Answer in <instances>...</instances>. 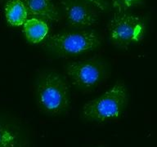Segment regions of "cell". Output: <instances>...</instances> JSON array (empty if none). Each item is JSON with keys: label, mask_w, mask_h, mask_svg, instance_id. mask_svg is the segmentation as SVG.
<instances>
[{"label": "cell", "mask_w": 157, "mask_h": 147, "mask_svg": "<svg viewBox=\"0 0 157 147\" xmlns=\"http://www.w3.org/2000/svg\"><path fill=\"white\" fill-rule=\"evenodd\" d=\"M66 72L73 85L80 89H91L104 78L105 68L101 61L89 59L69 62Z\"/></svg>", "instance_id": "5b68a950"}, {"label": "cell", "mask_w": 157, "mask_h": 147, "mask_svg": "<svg viewBox=\"0 0 157 147\" xmlns=\"http://www.w3.org/2000/svg\"><path fill=\"white\" fill-rule=\"evenodd\" d=\"M37 101L44 112L61 115L70 105V92L63 77L55 71H47L39 78L36 90Z\"/></svg>", "instance_id": "6da1fadb"}, {"label": "cell", "mask_w": 157, "mask_h": 147, "mask_svg": "<svg viewBox=\"0 0 157 147\" xmlns=\"http://www.w3.org/2000/svg\"><path fill=\"white\" fill-rule=\"evenodd\" d=\"M23 25L25 35L32 43H38L43 41L48 32L46 22L35 17L27 20Z\"/></svg>", "instance_id": "9c48e42d"}, {"label": "cell", "mask_w": 157, "mask_h": 147, "mask_svg": "<svg viewBox=\"0 0 157 147\" xmlns=\"http://www.w3.org/2000/svg\"><path fill=\"white\" fill-rule=\"evenodd\" d=\"M23 2L31 17L50 22L60 19L57 8L51 0H23Z\"/></svg>", "instance_id": "52a82bcc"}, {"label": "cell", "mask_w": 157, "mask_h": 147, "mask_svg": "<svg viewBox=\"0 0 157 147\" xmlns=\"http://www.w3.org/2000/svg\"><path fill=\"white\" fill-rule=\"evenodd\" d=\"M143 0H112L113 7L118 12H123L129 7L141 3Z\"/></svg>", "instance_id": "8fae6325"}, {"label": "cell", "mask_w": 157, "mask_h": 147, "mask_svg": "<svg viewBox=\"0 0 157 147\" xmlns=\"http://www.w3.org/2000/svg\"><path fill=\"white\" fill-rule=\"evenodd\" d=\"M127 103V89L122 83H117L101 96L86 103L82 113L89 121L105 122L120 117Z\"/></svg>", "instance_id": "7a4b0ae2"}, {"label": "cell", "mask_w": 157, "mask_h": 147, "mask_svg": "<svg viewBox=\"0 0 157 147\" xmlns=\"http://www.w3.org/2000/svg\"><path fill=\"white\" fill-rule=\"evenodd\" d=\"M98 147H101V146H98Z\"/></svg>", "instance_id": "4fadbf2b"}, {"label": "cell", "mask_w": 157, "mask_h": 147, "mask_svg": "<svg viewBox=\"0 0 157 147\" xmlns=\"http://www.w3.org/2000/svg\"><path fill=\"white\" fill-rule=\"evenodd\" d=\"M68 24L75 28L92 26L97 23V17L93 9L80 0L61 1Z\"/></svg>", "instance_id": "8992f818"}, {"label": "cell", "mask_w": 157, "mask_h": 147, "mask_svg": "<svg viewBox=\"0 0 157 147\" xmlns=\"http://www.w3.org/2000/svg\"><path fill=\"white\" fill-rule=\"evenodd\" d=\"M100 44V39L94 32L82 30L52 35L45 45L59 56H76L92 51Z\"/></svg>", "instance_id": "3957f363"}, {"label": "cell", "mask_w": 157, "mask_h": 147, "mask_svg": "<svg viewBox=\"0 0 157 147\" xmlns=\"http://www.w3.org/2000/svg\"><path fill=\"white\" fill-rule=\"evenodd\" d=\"M144 31V22L140 17L122 12L115 14L109 24L110 39L122 47L141 40Z\"/></svg>", "instance_id": "277c9868"}, {"label": "cell", "mask_w": 157, "mask_h": 147, "mask_svg": "<svg viewBox=\"0 0 157 147\" xmlns=\"http://www.w3.org/2000/svg\"><path fill=\"white\" fill-rule=\"evenodd\" d=\"M0 147H21L18 132L2 120H0Z\"/></svg>", "instance_id": "30bf717a"}, {"label": "cell", "mask_w": 157, "mask_h": 147, "mask_svg": "<svg viewBox=\"0 0 157 147\" xmlns=\"http://www.w3.org/2000/svg\"><path fill=\"white\" fill-rule=\"evenodd\" d=\"M101 10L105 9V0H86Z\"/></svg>", "instance_id": "7c38bea8"}, {"label": "cell", "mask_w": 157, "mask_h": 147, "mask_svg": "<svg viewBox=\"0 0 157 147\" xmlns=\"http://www.w3.org/2000/svg\"><path fill=\"white\" fill-rule=\"evenodd\" d=\"M5 14L7 22L13 26L23 25L28 17L26 7L21 0L8 1L5 6Z\"/></svg>", "instance_id": "ba28073f"}]
</instances>
